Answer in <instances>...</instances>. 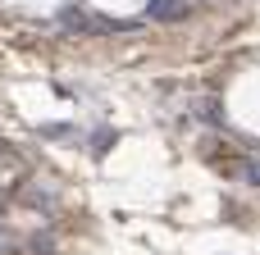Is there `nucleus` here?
Wrapping results in <instances>:
<instances>
[{"instance_id":"1","label":"nucleus","mask_w":260,"mask_h":255,"mask_svg":"<svg viewBox=\"0 0 260 255\" xmlns=\"http://www.w3.org/2000/svg\"><path fill=\"white\" fill-rule=\"evenodd\" d=\"M59 23H64L69 32H87V37H105V32H133V27H137V23H128V18H101V14L82 9V5H64V9H59Z\"/></svg>"},{"instance_id":"2","label":"nucleus","mask_w":260,"mask_h":255,"mask_svg":"<svg viewBox=\"0 0 260 255\" xmlns=\"http://www.w3.org/2000/svg\"><path fill=\"white\" fill-rule=\"evenodd\" d=\"M187 0H151L146 5V18H155V23H178V18H187Z\"/></svg>"},{"instance_id":"3","label":"nucleus","mask_w":260,"mask_h":255,"mask_svg":"<svg viewBox=\"0 0 260 255\" xmlns=\"http://www.w3.org/2000/svg\"><path fill=\"white\" fill-rule=\"evenodd\" d=\"M192 110H197V119H206V123H224V100H219V96H192Z\"/></svg>"},{"instance_id":"4","label":"nucleus","mask_w":260,"mask_h":255,"mask_svg":"<svg viewBox=\"0 0 260 255\" xmlns=\"http://www.w3.org/2000/svg\"><path fill=\"white\" fill-rule=\"evenodd\" d=\"M238 173H242V178H251V183H260V164H242Z\"/></svg>"},{"instance_id":"5","label":"nucleus","mask_w":260,"mask_h":255,"mask_svg":"<svg viewBox=\"0 0 260 255\" xmlns=\"http://www.w3.org/2000/svg\"><path fill=\"white\" fill-rule=\"evenodd\" d=\"M0 251H14V233L9 228H0Z\"/></svg>"}]
</instances>
